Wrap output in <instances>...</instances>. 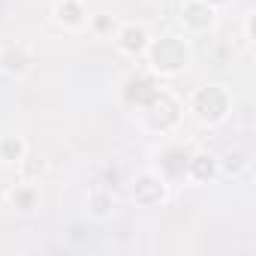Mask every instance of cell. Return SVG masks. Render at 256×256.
<instances>
[{
    "label": "cell",
    "instance_id": "cell-1",
    "mask_svg": "<svg viewBox=\"0 0 256 256\" xmlns=\"http://www.w3.org/2000/svg\"><path fill=\"white\" fill-rule=\"evenodd\" d=\"M145 46H148L145 28H136V24L124 28V34H120V48H124V52H142Z\"/></svg>",
    "mask_w": 256,
    "mask_h": 256
},
{
    "label": "cell",
    "instance_id": "cell-2",
    "mask_svg": "<svg viewBox=\"0 0 256 256\" xmlns=\"http://www.w3.org/2000/svg\"><path fill=\"white\" fill-rule=\"evenodd\" d=\"M214 18V10L208 6V0H193V4H187V22L196 24V28H205L211 24Z\"/></svg>",
    "mask_w": 256,
    "mask_h": 256
},
{
    "label": "cell",
    "instance_id": "cell-3",
    "mask_svg": "<svg viewBox=\"0 0 256 256\" xmlns=\"http://www.w3.org/2000/svg\"><path fill=\"white\" fill-rule=\"evenodd\" d=\"M0 64H4L6 72H24L28 70V54H24V48H10Z\"/></svg>",
    "mask_w": 256,
    "mask_h": 256
},
{
    "label": "cell",
    "instance_id": "cell-4",
    "mask_svg": "<svg viewBox=\"0 0 256 256\" xmlns=\"http://www.w3.org/2000/svg\"><path fill=\"white\" fill-rule=\"evenodd\" d=\"M58 18L66 22V24H82L84 22V12H82V6L76 4V0H64V4L58 6Z\"/></svg>",
    "mask_w": 256,
    "mask_h": 256
},
{
    "label": "cell",
    "instance_id": "cell-5",
    "mask_svg": "<svg viewBox=\"0 0 256 256\" xmlns=\"http://www.w3.org/2000/svg\"><path fill=\"white\" fill-rule=\"evenodd\" d=\"M157 184H160V181H154L151 175H145V178H139V184H136V190H151V187H154V190H163V187H157ZM160 196H163V193H154V196H145V193H136V199H139V202H154V199H160Z\"/></svg>",
    "mask_w": 256,
    "mask_h": 256
},
{
    "label": "cell",
    "instance_id": "cell-6",
    "mask_svg": "<svg viewBox=\"0 0 256 256\" xmlns=\"http://www.w3.org/2000/svg\"><path fill=\"white\" fill-rule=\"evenodd\" d=\"M190 166H193V175L202 181L205 175H211V169H214V163H211V157H205V154H199V157H193L190 160Z\"/></svg>",
    "mask_w": 256,
    "mask_h": 256
},
{
    "label": "cell",
    "instance_id": "cell-7",
    "mask_svg": "<svg viewBox=\"0 0 256 256\" xmlns=\"http://www.w3.org/2000/svg\"><path fill=\"white\" fill-rule=\"evenodd\" d=\"M223 160H226V172H241V169H247V154H241V151H229Z\"/></svg>",
    "mask_w": 256,
    "mask_h": 256
},
{
    "label": "cell",
    "instance_id": "cell-8",
    "mask_svg": "<svg viewBox=\"0 0 256 256\" xmlns=\"http://www.w3.org/2000/svg\"><path fill=\"white\" fill-rule=\"evenodd\" d=\"M0 151H4V160H16V157H22L24 145H22L18 139H4V145H0Z\"/></svg>",
    "mask_w": 256,
    "mask_h": 256
},
{
    "label": "cell",
    "instance_id": "cell-9",
    "mask_svg": "<svg viewBox=\"0 0 256 256\" xmlns=\"http://www.w3.org/2000/svg\"><path fill=\"white\" fill-rule=\"evenodd\" d=\"M90 205H94V214H108V208H112V196H106V193H94V196H90Z\"/></svg>",
    "mask_w": 256,
    "mask_h": 256
},
{
    "label": "cell",
    "instance_id": "cell-10",
    "mask_svg": "<svg viewBox=\"0 0 256 256\" xmlns=\"http://www.w3.org/2000/svg\"><path fill=\"white\" fill-rule=\"evenodd\" d=\"M12 202H22L24 211H30V205H34V193H12Z\"/></svg>",
    "mask_w": 256,
    "mask_h": 256
}]
</instances>
